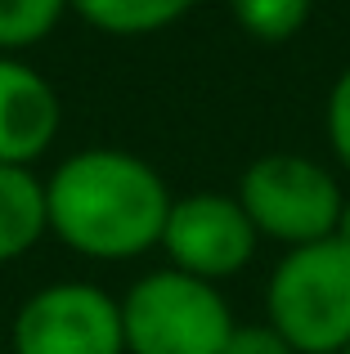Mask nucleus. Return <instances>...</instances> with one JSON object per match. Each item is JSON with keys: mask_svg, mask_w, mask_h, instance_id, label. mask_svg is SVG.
Listing matches in <instances>:
<instances>
[{"mask_svg": "<svg viewBox=\"0 0 350 354\" xmlns=\"http://www.w3.org/2000/svg\"><path fill=\"white\" fill-rule=\"evenodd\" d=\"M171 193L149 162L122 148H86L45 180L50 229L90 260H131L158 247Z\"/></svg>", "mask_w": 350, "mask_h": 354, "instance_id": "1", "label": "nucleus"}, {"mask_svg": "<svg viewBox=\"0 0 350 354\" xmlns=\"http://www.w3.org/2000/svg\"><path fill=\"white\" fill-rule=\"evenodd\" d=\"M265 323L297 354H342L350 346V251L342 242H306L274 265Z\"/></svg>", "mask_w": 350, "mask_h": 354, "instance_id": "2", "label": "nucleus"}, {"mask_svg": "<svg viewBox=\"0 0 350 354\" xmlns=\"http://www.w3.org/2000/svg\"><path fill=\"white\" fill-rule=\"evenodd\" d=\"M122 332L131 354H220L234 332V314L216 283L153 269L126 292Z\"/></svg>", "mask_w": 350, "mask_h": 354, "instance_id": "3", "label": "nucleus"}, {"mask_svg": "<svg viewBox=\"0 0 350 354\" xmlns=\"http://www.w3.org/2000/svg\"><path fill=\"white\" fill-rule=\"evenodd\" d=\"M238 202L256 234L306 247V242L333 238L346 193L319 162L301 153H265L238 180Z\"/></svg>", "mask_w": 350, "mask_h": 354, "instance_id": "4", "label": "nucleus"}, {"mask_svg": "<svg viewBox=\"0 0 350 354\" xmlns=\"http://www.w3.org/2000/svg\"><path fill=\"white\" fill-rule=\"evenodd\" d=\"M14 354H126L122 301L95 283H50L14 314Z\"/></svg>", "mask_w": 350, "mask_h": 354, "instance_id": "5", "label": "nucleus"}, {"mask_svg": "<svg viewBox=\"0 0 350 354\" xmlns=\"http://www.w3.org/2000/svg\"><path fill=\"white\" fill-rule=\"evenodd\" d=\"M256 238L261 234L252 229L238 198L189 193L171 202L158 247L171 256V269L193 274L202 283H220V278H234L256 256Z\"/></svg>", "mask_w": 350, "mask_h": 354, "instance_id": "6", "label": "nucleus"}, {"mask_svg": "<svg viewBox=\"0 0 350 354\" xmlns=\"http://www.w3.org/2000/svg\"><path fill=\"white\" fill-rule=\"evenodd\" d=\"M59 95L36 68L0 54V166H32L59 135Z\"/></svg>", "mask_w": 350, "mask_h": 354, "instance_id": "7", "label": "nucleus"}, {"mask_svg": "<svg viewBox=\"0 0 350 354\" xmlns=\"http://www.w3.org/2000/svg\"><path fill=\"white\" fill-rule=\"evenodd\" d=\"M50 229L45 184L27 166H0V265L27 256Z\"/></svg>", "mask_w": 350, "mask_h": 354, "instance_id": "8", "label": "nucleus"}, {"mask_svg": "<svg viewBox=\"0 0 350 354\" xmlns=\"http://www.w3.org/2000/svg\"><path fill=\"white\" fill-rule=\"evenodd\" d=\"M68 5L108 36H149L180 23L198 0H68Z\"/></svg>", "mask_w": 350, "mask_h": 354, "instance_id": "9", "label": "nucleus"}, {"mask_svg": "<svg viewBox=\"0 0 350 354\" xmlns=\"http://www.w3.org/2000/svg\"><path fill=\"white\" fill-rule=\"evenodd\" d=\"M234 23L261 45H283L310 23L315 0H229Z\"/></svg>", "mask_w": 350, "mask_h": 354, "instance_id": "10", "label": "nucleus"}, {"mask_svg": "<svg viewBox=\"0 0 350 354\" xmlns=\"http://www.w3.org/2000/svg\"><path fill=\"white\" fill-rule=\"evenodd\" d=\"M68 14V0H0V54L41 45Z\"/></svg>", "mask_w": 350, "mask_h": 354, "instance_id": "11", "label": "nucleus"}, {"mask_svg": "<svg viewBox=\"0 0 350 354\" xmlns=\"http://www.w3.org/2000/svg\"><path fill=\"white\" fill-rule=\"evenodd\" d=\"M328 144L350 171V68L333 81V95H328Z\"/></svg>", "mask_w": 350, "mask_h": 354, "instance_id": "12", "label": "nucleus"}, {"mask_svg": "<svg viewBox=\"0 0 350 354\" xmlns=\"http://www.w3.org/2000/svg\"><path fill=\"white\" fill-rule=\"evenodd\" d=\"M220 354H297V350H292L270 323H247V328L234 323V332H229V341H225Z\"/></svg>", "mask_w": 350, "mask_h": 354, "instance_id": "13", "label": "nucleus"}, {"mask_svg": "<svg viewBox=\"0 0 350 354\" xmlns=\"http://www.w3.org/2000/svg\"><path fill=\"white\" fill-rule=\"evenodd\" d=\"M333 238L342 242V247L350 251V198L342 202V216H337V229H333Z\"/></svg>", "mask_w": 350, "mask_h": 354, "instance_id": "14", "label": "nucleus"}, {"mask_svg": "<svg viewBox=\"0 0 350 354\" xmlns=\"http://www.w3.org/2000/svg\"><path fill=\"white\" fill-rule=\"evenodd\" d=\"M342 354H350V346H346V350H342Z\"/></svg>", "mask_w": 350, "mask_h": 354, "instance_id": "15", "label": "nucleus"}]
</instances>
